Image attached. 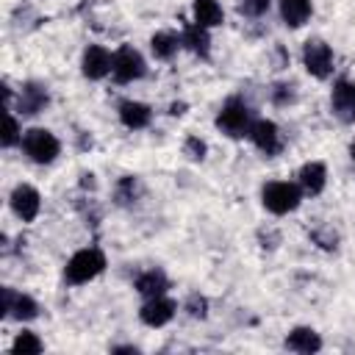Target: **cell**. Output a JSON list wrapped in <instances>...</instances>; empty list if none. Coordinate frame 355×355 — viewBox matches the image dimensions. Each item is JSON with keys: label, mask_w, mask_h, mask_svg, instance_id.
Masks as SVG:
<instances>
[{"label": "cell", "mask_w": 355, "mask_h": 355, "mask_svg": "<svg viewBox=\"0 0 355 355\" xmlns=\"http://www.w3.org/2000/svg\"><path fill=\"white\" fill-rule=\"evenodd\" d=\"M333 64H336V55H333V47L322 39H308L302 44V67L308 69L311 78L316 80H327L333 75Z\"/></svg>", "instance_id": "5"}, {"label": "cell", "mask_w": 355, "mask_h": 355, "mask_svg": "<svg viewBox=\"0 0 355 355\" xmlns=\"http://www.w3.org/2000/svg\"><path fill=\"white\" fill-rule=\"evenodd\" d=\"M105 269V252L100 247H83L78 252H72V258L64 266V280L69 286H83L89 280H94L97 275H103Z\"/></svg>", "instance_id": "1"}, {"label": "cell", "mask_w": 355, "mask_h": 355, "mask_svg": "<svg viewBox=\"0 0 355 355\" xmlns=\"http://www.w3.org/2000/svg\"><path fill=\"white\" fill-rule=\"evenodd\" d=\"M50 105V92L44 83H36V80H28L22 89H19V114L22 116H33V114H42L44 108Z\"/></svg>", "instance_id": "13"}, {"label": "cell", "mask_w": 355, "mask_h": 355, "mask_svg": "<svg viewBox=\"0 0 355 355\" xmlns=\"http://www.w3.org/2000/svg\"><path fill=\"white\" fill-rule=\"evenodd\" d=\"M114 197H116V205H133L139 200V180H136V175H122L116 180Z\"/></svg>", "instance_id": "23"}, {"label": "cell", "mask_w": 355, "mask_h": 355, "mask_svg": "<svg viewBox=\"0 0 355 355\" xmlns=\"http://www.w3.org/2000/svg\"><path fill=\"white\" fill-rule=\"evenodd\" d=\"M191 14H194V22L202 28H216L225 22V11H222L219 0H194Z\"/></svg>", "instance_id": "20"}, {"label": "cell", "mask_w": 355, "mask_h": 355, "mask_svg": "<svg viewBox=\"0 0 355 355\" xmlns=\"http://www.w3.org/2000/svg\"><path fill=\"white\" fill-rule=\"evenodd\" d=\"M111 64H114V53H108L103 44H89L80 58V72L89 80H103L105 75H111Z\"/></svg>", "instance_id": "11"}, {"label": "cell", "mask_w": 355, "mask_h": 355, "mask_svg": "<svg viewBox=\"0 0 355 355\" xmlns=\"http://www.w3.org/2000/svg\"><path fill=\"white\" fill-rule=\"evenodd\" d=\"M349 158L355 161V139H352V144H349Z\"/></svg>", "instance_id": "33"}, {"label": "cell", "mask_w": 355, "mask_h": 355, "mask_svg": "<svg viewBox=\"0 0 355 355\" xmlns=\"http://www.w3.org/2000/svg\"><path fill=\"white\" fill-rule=\"evenodd\" d=\"M205 153H208V144H205L200 136H186V141H183V155H186V158L202 161Z\"/></svg>", "instance_id": "27"}, {"label": "cell", "mask_w": 355, "mask_h": 355, "mask_svg": "<svg viewBox=\"0 0 355 355\" xmlns=\"http://www.w3.org/2000/svg\"><path fill=\"white\" fill-rule=\"evenodd\" d=\"M272 0H239V11L244 17H263L269 11Z\"/></svg>", "instance_id": "28"}, {"label": "cell", "mask_w": 355, "mask_h": 355, "mask_svg": "<svg viewBox=\"0 0 355 355\" xmlns=\"http://www.w3.org/2000/svg\"><path fill=\"white\" fill-rule=\"evenodd\" d=\"M42 349H44V344H42V338H39L33 330H22V333H17L14 341H11V352H14V355H36V352H42Z\"/></svg>", "instance_id": "22"}, {"label": "cell", "mask_w": 355, "mask_h": 355, "mask_svg": "<svg viewBox=\"0 0 355 355\" xmlns=\"http://www.w3.org/2000/svg\"><path fill=\"white\" fill-rule=\"evenodd\" d=\"M330 108L341 122H355V80L338 78L330 92Z\"/></svg>", "instance_id": "10"}, {"label": "cell", "mask_w": 355, "mask_h": 355, "mask_svg": "<svg viewBox=\"0 0 355 355\" xmlns=\"http://www.w3.org/2000/svg\"><path fill=\"white\" fill-rule=\"evenodd\" d=\"M269 100H272L277 108L291 105V103L297 100V89H294V83H275V86L269 89Z\"/></svg>", "instance_id": "24"}, {"label": "cell", "mask_w": 355, "mask_h": 355, "mask_svg": "<svg viewBox=\"0 0 355 355\" xmlns=\"http://www.w3.org/2000/svg\"><path fill=\"white\" fill-rule=\"evenodd\" d=\"M0 316H11L17 322H31L39 316V302L25 294V291H14V288H3V305H0Z\"/></svg>", "instance_id": "7"}, {"label": "cell", "mask_w": 355, "mask_h": 355, "mask_svg": "<svg viewBox=\"0 0 355 355\" xmlns=\"http://www.w3.org/2000/svg\"><path fill=\"white\" fill-rule=\"evenodd\" d=\"M178 313V305L175 300H169L166 294H158V297H150L144 300V305L139 308V319L147 324V327H164L175 319Z\"/></svg>", "instance_id": "9"}, {"label": "cell", "mask_w": 355, "mask_h": 355, "mask_svg": "<svg viewBox=\"0 0 355 355\" xmlns=\"http://www.w3.org/2000/svg\"><path fill=\"white\" fill-rule=\"evenodd\" d=\"M214 122H216V128H219L225 136H230V139H241V136H250V128H252V111H250V105L244 103V97L233 94V97L225 100V105L219 108V114H216Z\"/></svg>", "instance_id": "3"}, {"label": "cell", "mask_w": 355, "mask_h": 355, "mask_svg": "<svg viewBox=\"0 0 355 355\" xmlns=\"http://www.w3.org/2000/svg\"><path fill=\"white\" fill-rule=\"evenodd\" d=\"M311 239H313L322 250H327V252L338 247V236H336L330 227H319V230H313V233H311Z\"/></svg>", "instance_id": "29"}, {"label": "cell", "mask_w": 355, "mask_h": 355, "mask_svg": "<svg viewBox=\"0 0 355 355\" xmlns=\"http://www.w3.org/2000/svg\"><path fill=\"white\" fill-rule=\"evenodd\" d=\"M183 311L191 316V319H205L208 316V297L200 294V291H191L183 302Z\"/></svg>", "instance_id": "25"}, {"label": "cell", "mask_w": 355, "mask_h": 355, "mask_svg": "<svg viewBox=\"0 0 355 355\" xmlns=\"http://www.w3.org/2000/svg\"><path fill=\"white\" fill-rule=\"evenodd\" d=\"M186 108H189L186 103H172V105H169V114H172V116H183Z\"/></svg>", "instance_id": "30"}, {"label": "cell", "mask_w": 355, "mask_h": 355, "mask_svg": "<svg viewBox=\"0 0 355 355\" xmlns=\"http://www.w3.org/2000/svg\"><path fill=\"white\" fill-rule=\"evenodd\" d=\"M116 114H119V122L128 130H141L153 122V108L147 103H139V100H122Z\"/></svg>", "instance_id": "15"}, {"label": "cell", "mask_w": 355, "mask_h": 355, "mask_svg": "<svg viewBox=\"0 0 355 355\" xmlns=\"http://www.w3.org/2000/svg\"><path fill=\"white\" fill-rule=\"evenodd\" d=\"M80 186H83V189H94V175H92V172H83V175H80Z\"/></svg>", "instance_id": "31"}, {"label": "cell", "mask_w": 355, "mask_h": 355, "mask_svg": "<svg viewBox=\"0 0 355 355\" xmlns=\"http://www.w3.org/2000/svg\"><path fill=\"white\" fill-rule=\"evenodd\" d=\"M133 288H136L144 300H150V297L166 294V288H169V277H166L161 269H144V272L133 280Z\"/></svg>", "instance_id": "18"}, {"label": "cell", "mask_w": 355, "mask_h": 355, "mask_svg": "<svg viewBox=\"0 0 355 355\" xmlns=\"http://www.w3.org/2000/svg\"><path fill=\"white\" fill-rule=\"evenodd\" d=\"M8 205H11V211H14L17 219L33 222L39 216V211H42V194L31 183H17L14 191H11V197H8Z\"/></svg>", "instance_id": "8"}, {"label": "cell", "mask_w": 355, "mask_h": 355, "mask_svg": "<svg viewBox=\"0 0 355 355\" xmlns=\"http://www.w3.org/2000/svg\"><path fill=\"white\" fill-rule=\"evenodd\" d=\"M114 352H133V355H136L139 349H136L133 344H122V347H114Z\"/></svg>", "instance_id": "32"}, {"label": "cell", "mask_w": 355, "mask_h": 355, "mask_svg": "<svg viewBox=\"0 0 355 355\" xmlns=\"http://www.w3.org/2000/svg\"><path fill=\"white\" fill-rule=\"evenodd\" d=\"M283 344H286V349H291V352L311 355V352H319V349H322V336H319L313 327L300 324V327L288 330V336H286Z\"/></svg>", "instance_id": "16"}, {"label": "cell", "mask_w": 355, "mask_h": 355, "mask_svg": "<svg viewBox=\"0 0 355 355\" xmlns=\"http://www.w3.org/2000/svg\"><path fill=\"white\" fill-rule=\"evenodd\" d=\"M261 202H263V208H266L269 214L286 216V214H291V211L300 208V202H302V189H300V183L269 180V183H263V189H261Z\"/></svg>", "instance_id": "2"}, {"label": "cell", "mask_w": 355, "mask_h": 355, "mask_svg": "<svg viewBox=\"0 0 355 355\" xmlns=\"http://www.w3.org/2000/svg\"><path fill=\"white\" fill-rule=\"evenodd\" d=\"M147 72V64H144V55L130 47V44H122L116 53H114V64H111V78L116 83H133L139 78H144Z\"/></svg>", "instance_id": "6"}, {"label": "cell", "mask_w": 355, "mask_h": 355, "mask_svg": "<svg viewBox=\"0 0 355 355\" xmlns=\"http://www.w3.org/2000/svg\"><path fill=\"white\" fill-rule=\"evenodd\" d=\"M180 42H183V47H186L189 53H194V55H200V58H208V53H211V36H208V28H202V25H197V22L183 25V31H180Z\"/></svg>", "instance_id": "17"}, {"label": "cell", "mask_w": 355, "mask_h": 355, "mask_svg": "<svg viewBox=\"0 0 355 355\" xmlns=\"http://www.w3.org/2000/svg\"><path fill=\"white\" fill-rule=\"evenodd\" d=\"M22 133H25V130H19V122H17V116H14V114H8V116H6L3 147L8 150V147H14V144H22Z\"/></svg>", "instance_id": "26"}, {"label": "cell", "mask_w": 355, "mask_h": 355, "mask_svg": "<svg viewBox=\"0 0 355 355\" xmlns=\"http://www.w3.org/2000/svg\"><path fill=\"white\" fill-rule=\"evenodd\" d=\"M250 139H252V144H255L266 158H272V155H277V153L283 150L280 128H277L272 119H255L252 128H250Z\"/></svg>", "instance_id": "12"}, {"label": "cell", "mask_w": 355, "mask_h": 355, "mask_svg": "<svg viewBox=\"0 0 355 355\" xmlns=\"http://www.w3.org/2000/svg\"><path fill=\"white\" fill-rule=\"evenodd\" d=\"M297 183H300L302 194H308V197L322 194L324 186H327V166H324L322 161H308V164H302L300 172H297Z\"/></svg>", "instance_id": "14"}, {"label": "cell", "mask_w": 355, "mask_h": 355, "mask_svg": "<svg viewBox=\"0 0 355 355\" xmlns=\"http://www.w3.org/2000/svg\"><path fill=\"white\" fill-rule=\"evenodd\" d=\"M313 14L311 0H280V19L288 28H302Z\"/></svg>", "instance_id": "19"}, {"label": "cell", "mask_w": 355, "mask_h": 355, "mask_svg": "<svg viewBox=\"0 0 355 355\" xmlns=\"http://www.w3.org/2000/svg\"><path fill=\"white\" fill-rule=\"evenodd\" d=\"M22 153L33 161V164H39V166H44V164H53L55 158H58V153H61V141L55 139V133L53 130H47V128H28L25 133H22Z\"/></svg>", "instance_id": "4"}, {"label": "cell", "mask_w": 355, "mask_h": 355, "mask_svg": "<svg viewBox=\"0 0 355 355\" xmlns=\"http://www.w3.org/2000/svg\"><path fill=\"white\" fill-rule=\"evenodd\" d=\"M178 47H183V42H180V36L175 31H155L150 36V50H153V55L158 61H169L178 53Z\"/></svg>", "instance_id": "21"}]
</instances>
